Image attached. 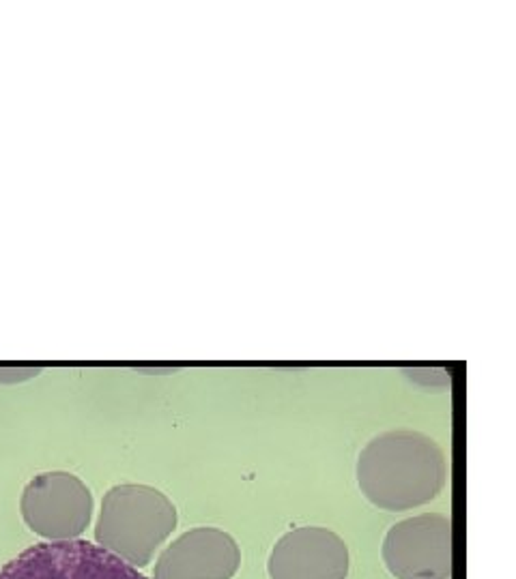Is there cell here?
Listing matches in <instances>:
<instances>
[{
    "label": "cell",
    "mask_w": 516,
    "mask_h": 579,
    "mask_svg": "<svg viewBox=\"0 0 516 579\" xmlns=\"http://www.w3.org/2000/svg\"><path fill=\"white\" fill-rule=\"evenodd\" d=\"M445 476V455L439 445L413 429L379 434L357 459V485L383 510H409L435 500Z\"/></svg>",
    "instance_id": "obj_1"
},
{
    "label": "cell",
    "mask_w": 516,
    "mask_h": 579,
    "mask_svg": "<svg viewBox=\"0 0 516 579\" xmlns=\"http://www.w3.org/2000/svg\"><path fill=\"white\" fill-rule=\"evenodd\" d=\"M177 528V508L151 485H114L102 500L95 539L131 567H146Z\"/></svg>",
    "instance_id": "obj_2"
},
{
    "label": "cell",
    "mask_w": 516,
    "mask_h": 579,
    "mask_svg": "<svg viewBox=\"0 0 516 579\" xmlns=\"http://www.w3.org/2000/svg\"><path fill=\"white\" fill-rule=\"evenodd\" d=\"M0 579H146L136 567L85 539L45 541L0 569Z\"/></svg>",
    "instance_id": "obj_3"
},
{
    "label": "cell",
    "mask_w": 516,
    "mask_h": 579,
    "mask_svg": "<svg viewBox=\"0 0 516 579\" xmlns=\"http://www.w3.org/2000/svg\"><path fill=\"white\" fill-rule=\"evenodd\" d=\"M20 510L35 534L47 541H71L91 523L93 493L71 472H41L26 483Z\"/></svg>",
    "instance_id": "obj_4"
},
{
    "label": "cell",
    "mask_w": 516,
    "mask_h": 579,
    "mask_svg": "<svg viewBox=\"0 0 516 579\" xmlns=\"http://www.w3.org/2000/svg\"><path fill=\"white\" fill-rule=\"evenodd\" d=\"M383 562L396 579L452 577V521L422 513L398 521L383 541Z\"/></svg>",
    "instance_id": "obj_5"
},
{
    "label": "cell",
    "mask_w": 516,
    "mask_h": 579,
    "mask_svg": "<svg viewBox=\"0 0 516 579\" xmlns=\"http://www.w3.org/2000/svg\"><path fill=\"white\" fill-rule=\"evenodd\" d=\"M267 571L271 579H346L348 547L327 528H295L273 545Z\"/></svg>",
    "instance_id": "obj_6"
},
{
    "label": "cell",
    "mask_w": 516,
    "mask_h": 579,
    "mask_svg": "<svg viewBox=\"0 0 516 579\" xmlns=\"http://www.w3.org/2000/svg\"><path fill=\"white\" fill-rule=\"evenodd\" d=\"M241 565L237 541L220 528H194L157 558L153 579H232Z\"/></svg>",
    "instance_id": "obj_7"
},
{
    "label": "cell",
    "mask_w": 516,
    "mask_h": 579,
    "mask_svg": "<svg viewBox=\"0 0 516 579\" xmlns=\"http://www.w3.org/2000/svg\"><path fill=\"white\" fill-rule=\"evenodd\" d=\"M39 367H24V365H0V384H15L39 376Z\"/></svg>",
    "instance_id": "obj_8"
}]
</instances>
